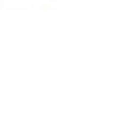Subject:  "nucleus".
<instances>
[]
</instances>
